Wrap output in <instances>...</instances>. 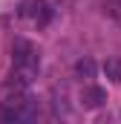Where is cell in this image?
I'll list each match as a JSON object with an SVG mask.
<instances>
[{
  "instance_id": "cell-3",
  "label": "cell",
  "mask_w": 121,
  "mask_h": 124,
  "mask_svg": "<svg viewBox=\"0 0 121 124\" xmlns=\"http://www.w3.org/2000/svg\"><path fill=\"white\" fill-rule=\"evenodd\" d=\"M52 15H55V9L49 0H20V6H17V17L38 29H43L52 20Z\"/></svg>"
},
{
  "instance_id": "cell-4",
  "label": "cell",
  "mask_w": 121,
  "mask_h": 124,
  "mask_svg": "<svg viewBox=\"0 0 121 124\" xmlns=\"http://www.w3.org/2000/svg\"><path fill=\"white\" fill-rule=\"evenodd\" d=\"M81 101H84V107H90V110H98L104 101H107V90H101V87H84V93H81Z\"/></svg>"
},
{
  "instance_id": "cell-5",
  "label": "cell",
  "mask_w": 121,
  "mask_h": 124,
  "mask_svg": "<svg viewBox=\"0 0 121 124\" xmlns=\"http://www.w3.org/2000/svg\"><path fill=\"white\" fill-rule=\"evenodd\" d=\"M101 69H104V75H107V78H110L113 84H121V58H118V55L107 58Z\"/></svg>"
},
{
  "instance_id": "cell-6",
  "label": "cell",
  "mask_w": 121,
  "mask_h": 124,
  "mask_svg": "<svg viewBox=\"0 0 121 124\" xmlns=\"http://www.w3.org/2000/svg\"><path fill=\"white\" fill-rule=\"evenodd\" d=\"M75 75H78L81 81H92V78H95V61H92V58H81V61L75 63Z\"/></svg>"
},
{
  "instance_id": "cell-1",
  "label": "cell",
  "mask_w": 121,
  "mask_h": 124,
  "mask_svg": "<svg viewBox=\"0 0 121 124\" xmlns=\"http://www.w3.org/2000/svg\"><path fill=\"white\" fill-rule=\"evenodd\" d=\"M38 72H40L38 46L26 38H15V43H12V84H15V90L29 87L38 78Z\"/></svg>"
},
{
  "instance_id": "cell-2",
  "label": "cell",
  "mask_w": 121,
  "mask_h": 124,
  "mask_svg": "<svg viewBox=\"0 0 121 124\" xmlns=\"http://www.w3.org/2000/svg\"><path fill=\"white\" fill-rule=\"evenodd\" d=\"M35 116H38V110H35L32 98H29V95H23V93H15L12 98H6V101L0 104V121H6V124L32 121Z\"/></svg>"
}]
</instances>
